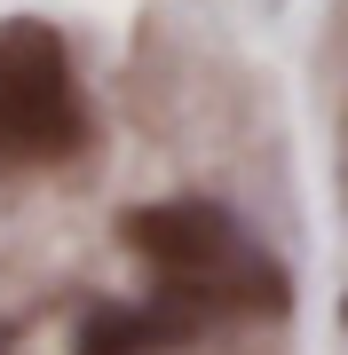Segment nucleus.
<instances>
[{
  "mask_svg": "<svg viewBox=\"0 0 348 355\" xmlns=\"http://www.w3.org/2000/svg\"><path fill=\"white\" fill-rule=\"evenodd\" d=\"M88 119L72 95L64 40L48 24H8L0 32V166H40L79 150Z\"/></svg>",
  "mask_w": 348,
  "mask_h": 355,
  "instance_id": "2",
  "label": "nucleus"
},
{
  "mask_svg": "<svg viewBox=\"0 0 348 355\" xmlns=\"http://www.w3.org/2000/svg\"><path fill=\"white\" fill-rule=\"evenodd\" d=\"M127 245L158 268L174 308H285V268L245 245L222 205H142L127 214Z\"/></svg>",
  "mask_w": 348,
  "mask_h": 355,
  "instance_id": "1",
  "label": "nucleus"
},
{
  "mask_svg": "<svg viewBox=\"0 0 348 355\" xmlns=\"http://www.w3.org/2000/svg\"><path fill=\"white\" fill-rule=\"evenodd\" d=\"M190 324H198V316L174 308V300H158V308H88V324H79V355H151V347L182 340Z\"/></svg>",
  "mask_w": 348,
  "mask_h": 355,
  "instance_id": "3",
  "label": "nucleus"
}]
</instances>
